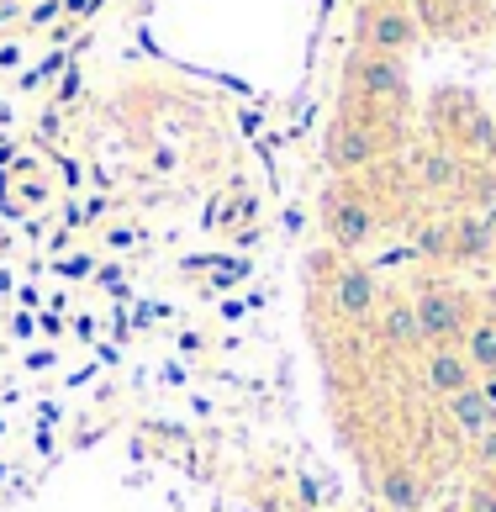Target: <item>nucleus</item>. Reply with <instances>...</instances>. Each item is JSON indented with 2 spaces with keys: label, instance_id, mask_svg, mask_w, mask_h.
Returning <instances> with one entry per match:
<instances>
[{
  "label": "nucleus",
  "instance_id": "nucleus-1",
  "mask_svg": "<svg viewBox=\"0 0 496 512\" xmlns=\"http://www.w3.org/2000/svg\"><path fill=\"white\" fill-rule=\"evenodd\" d=\"M412 307H417V328H423V349H438V344H465L470 322L481 312V296L449 275H417Z\"/></svg>",
  "mask_w": 496,
  "mask_h": 512
},
{
  "label": "nucleus",
  "instance_id": "nucleus-2",
  "mask_svg": "<svg viewBox=\"0 0 496 512\" xmlns=\"http://www.w3.org/2000/svg\"><path fill=\"white\" fill-rule=\"evenodd\" d=\"M317 296L343 328H370V317L380 312V301H386V286H380V275L359 254H333L322 264Z\"/></svg>",
  "mask_w": 496,
  "mask_h": 512
},
{
  "label": "nucleus",
  "instance_id": "nucleus-3",
  "mask_svg": "<svg viewBox=\"0 0 496 512\" xmlns=\"http://www.w3.org/2000/svg\"><path fill=\"white\" fill-rule=\"evenodd\" d=\"M343 101H359V106L391 111V117H407V106H412L407 64L391 59V53L354 48L349 64H343Z\"/></svg>",
  "mask_w": 496,
  "mask_h": 512
},
{
  "label": "nucleus",
  "instance_id": "nucleus-4",
  "mask_svg": "<svg viewBox=\"0 0 496 512\" xmlns=\"http://www.w3.org/2000/svg\"><path fill=\"white\" fill-rule=\"evenodd\" d=\"M380 227H386V217H380V206L370 201V191H365L359 180L328 185V196H322V233H328L333 254H359V249H370Z\"/></svg>",
  "mask_w": 496,
  "mask_h": 512
},
{
  "label": "nucleus",
  "instance_id": "nucleus-5",
  "mask_svg": "<svg viewBox=\"0 0 496 512\" xmlns=\"http://www.w3.org/2000/svg\"><path fill=\"white\" fill-rule=\"evenodd\" d=\"M354 37H359L354 48L402 59L407 48H417L423 27H417V16H412L407 0H365V6H359V22H354Z\"/></svg>",
  "mask_w": 496,
  "mask_h": 512
},
{
  "label": "nucleus",
  "instance_id": "nucleus-6",
  "mask_svg": "<svg viewBox=\"0 0 496 512\" xmlns=\"http://www.w3.org/2000/svg\"><path fill=\"white\" fill-rule=\"evenodd\" d=\"M370 349H375V354H386V359H407V354L423 349V328H417L412 296L386 291L380 312L370 317Z\"/></svg>",
  "mask_w": 496,
  "mask_h": 512
},
{
  "label": "nucleus",
  "instance_id": "nucleus-7",
  "mask_svg": "<svg viewBox=\"0 0 496 512\" xmlns=\"http://www.w3.org/2000/svg\"><path fill=\"white\" fill-rule=\"evenodd\" d=\"M465 175H470V164L438 138L412 148V159H407V180L417 196H454V191H465Z\"/></svg>",
  "mask_w": 496,
  "mask_h": 512
},
{
  "label": "nucleus",
  "instance_id": "nucleus-8",
  "mask_svg": "<svg viewBox=\"0 0 496 512\" xmlns=\"http://www.w3.org/2000/svg\"><path fill=\"white\" fill-rule=\"evenodd\" d=\"M370 476H375V497L391 512H423L428 507V481H423L412 454H380Z\"/></svg>",
  "mask_w": 496,
  "mask_h": 512
},
{
  "label": "nucleus",
  "instance_id": "nucleus-9",
  "mask_svg": "<svg viewBox=\"0 0 496 512\" xmlns=\"http://www.w3.org/2000/svg\"><path fill=\"white\" fill-rule=\"evenodd\" d=\"M481 375H475L470 354L460 344H438V349H417V386H423L433 402H444V396H460L465 386H475Z\"/></svg>",
  "mask_w": 496,
  "mask_h": 512
},
{
  "label": "nucleus",
  "instance_id": "nucleus-10",
  "mask_svg": "<svg viewBox=\"0 0 496 512\" xmlns=\"http://www.w3.org/2000/svg\"><path fill=\"white\" fill-rule=\"evenodd\" d=\"M444 428H449V439H460V444H481L496 433V396L486 391V381H475L465 386L460 396H444Z\"/></svg>",
  "mask_w": 496,
  "mask_h": 512
},
{
  "label": "nucleus",
  "instance_id": "nucleus-11",
  "mask_svg": "<svg viewBox=\"0 0 496 512\" xmlns=\"http://www.w3.org/2000/svg\"><path fill=\"white\" fill-rule=\"evenodd\" d=\"M407 243L417 264H449V243H454V217H412L407 222Z\"/></svg>",
  "mask_w": 496,
  "mask_h": 512
},
{
  "label": "nucleus",
  "instance_id": "nucleus-12",
  "mask_svg": "<svg viewBox=\"0 0 496 512\" xmlns=\"http://www.w3.org/2000/svg\"><path fill=\"white\" fill-rule=\"evenodd\" d=\"M465 354H470V365H475V375H496V307H486L481 301V312H475V322H470V333H465V344H460Z\"/></svg>",
  "mask_w": 496,
  "mask_h": 512
},
{
  "label": "nucleus",
  "instance_id": "nucleus-13",
  "mask_svg": "<svg viewBox=\"0 0 496 512\" xmlns=\"http://www.w3.org/2000/svg\"><path fill=\"white\" fill-rule=\"evenodd\" d=\"M491 222H481L475 212L454 217V243H449V264H470V259H486L491 254Z\"/></svg>",
  "mask_w": 496,
  "mask_h": 512
},
{
  "label": "nucleus",
  "instance_id": "nucleus-14",
  "mask_svg": "<svg viewBox=\"0 0 496 512\" xmlns=\"http://www.w3.org/2000/svg\"><path fill=\"white\" fill-rule=\"evenodd\" d=\"M465 512H496V476H481L465 497Z\"/></svg>",
  "mask_w": 496,
  "mask_h": 512
}]
</instances>
